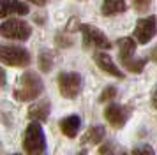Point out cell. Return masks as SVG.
<instances>
[{"mask_svg": "<svg viewBox=\"0 0 157 155\" xmlns=\"http://www.w3.org/2000/svg\"><path fill=\"white\" fill-rule=\"evenodd\" d=\"M44 90L43 79L37 72H32V70H27L23 72L20 81H18V86L14 90V97L21 102H27V100H34L37 99Z\"/></svg>", "mask_w": 157, "mask_h": 155, "instance_id": "cell-1", "label": "cell"}, {"mask_svg": "<svg viewBox=\"0 0 157 155\" xmlns=\"http://www.w3.org/2000/svg\"><path fill=\"white\" fill-rule=\"evenodd\" d=\"M23 148L27 155H43L46 150V136L39 122L29 123L23 138Z\"/></svg>", "mask_w": 157, "mask_h": 155, "instance_id": "cell-2", "label": "cell"}, {"mask_svg": "<svg viewBox=\"0 0 157 155\" xmlns=\"http://www.w3.org/2000/svg\"><path fill=\"white\" fill-rule=\"evenodd\" d=\"M0 62L11 67H25L30 63V53L21 46L0 44Z\"/></svg>", "mask_w": 157, "mask_h": 155, "instance_id": "cell-3", "label": "cell"}, {"mask_svg": "<svg viewBox=\"0 0 157 155\" xmlns=\"http://www.w3.org/2000/svg\"><path fill=\"white\" fill-rule=\"evenodd\" d=\"M0 35L6 39H13V41H27L32 35V28L27 21L11 18L0 25Z\"/></svg>", "mask_w": 157, "mask_h": 155, "instance_id": "cell-4", "label": "cell"}, {"mask_svg": "<svg viewBox=\"0 0 157 155\" xmlns=\"http://www.w3.org/2000/svg\"><path fill=\"white\" fill-rule=\"evenodd\" d=\"M83 79L78 72H60L58 74V90L65 99H74L79 95Z\"/></svg>", "mask_w": 157, "mask_h": 155, "instance_id": "cell-5", "label": "cell"}, {"mask_svg": "<svg viewBox=\"0 0 157 155\" xmlns=\"http://www.w3.org/2000/svg\"><path fill=\"white\" fill-rule=\"evenodd\" d=\"M81 34H83V42H85V48H94L97 49H109L111 48V42L106 35L101 32L99 28L92 27V25H81L79 27Z\"/></svg>", "mask_w": 157, "mask_h": 155, "instance_id": "cell-6", "label": "cell"}, {"mask_svg": "<svg viewBox=\"0 0 157 155\" xmlns=\"http://www.w3.org/2000/svg\"><path fill=\"white\" fill-rule=\"evenodd\" d=\"M157 34V18L155 16H145L140 18L134 28V39L140 44H147L150 42Z\"/></svg>", "mask_w": 157, "mask_h": 155, "instance_id": "cell-7", "label": "cell"}, {"mask_svg": "<svg viewBox=\"0 0 157 155\" xmlns=\"http://www.w3.org/2000/svg\"><path fill=\"white\" fill-rule=\"evenodd\" d=\"M129 115H131V109L120 104H109L104 109V116L115 129H122L125 125L129 120Z\"/></svg>", "mask_w": 157, "mask_h": 155, "instance_id": "cell-8", "label": "cell"}, {"mask_svg": "<svg viewBox=\"0 0 157 155\" xmlns=\"http://www.w3.org/2000/svg\"><path fill=\"white\" fill-rule=\"evenodd\" d=\"M94 60L97 63V67L101 70H104L108 74H111V76L118 78V79H124V72H122L118 67H117V63L113 62V58L108 55V53H102V51H97L95 55H94Z\"/></svg>", "mask_w": 157, "mask_h": 155, "instance_id": "cell-9", "label": "cell"}, {"mask_svg": "<svg viewBox=\"0 0 157 155\" xmlns=\"http://www.w3.org/2000/svg\"><path fill=\"white\" fill-rule=\"evenodd\" d=\"M23 16L29 14V6L21 0H0V18H7V16Z\"/></svg>", "mask_w": 157, "mask_h": 155, "instance_id": "cell-10", "label": "cell"}, {"mask_svg": "<svg viewBox=\"0 0 157 155\" xmlns=\"http://www.w3.org/2000/svg\"><path fill=\"white\" fill-rule=\"evenodd\" d=\"M79 127H81V118L78 115H69V116L62 118V122H60V130L67 138H76L79 132Z\"/></svg>", "mask_w": 157, "mask_h": 155, "instance_id": "cell-11", "label": "cell"}, {"mask_svg": "<svg viewBox=\"0 0 157 155\" xmlns=\"http://www.w3.org/2000/svg\"><path fill=\"white\" fill-rule=\"evenodd\" d=\"M50 116V100H41L29 108V118L34 122H46Z\"/></svg>", "mask_w": 157, "mask_h": 155, "instance_id": "cell-12", "label": "cell"}, {"mask_svg": "<svg viewBox=\"0 0 157 155\" xmlns=\"http://www.w3.org/2000/svg\"><path fill=\"white\" fill-rule=\"evenodd\" d=\"M136 39L132 37H122L117 41V46H118V55H120V62L127 60L131 56H134L136 53Z\"/></svg>", "mask_w": 157, "mask_h": 155, "instance_id": "cell-13", "label": "cell"}, {"mask_svg": "<svg viewBox=\"0 0 157 155\" xmlns=\"http://www.w3.org/2000/svg\"><path fill=\"white\" fill-rule=\"evenodd\" d=\"M104 136H106V129H104V127L102 125H92L86 130L85 136H83L81 143H83V145H86V143H90V145H99L101 141L104 139Z\"/></svg>", "mask_w": 157, "mask_h": 155, "instance_id": "cell-14", "label": "cell"}, {"mask_svg": "<svg viewBox=\"0 0 157 155\" xmlns=\"http://www.w3.org/2000/svg\"><path fill=\"white\" fill-rule=\"evenodd\" d=\"M127 9V4L125 0H104L102 2V7L101 11L104 16H113V14H120Z\"/></svg>", "mask_w": 157, "mask_h": 155, "instance_id": "cell-15", "label": "cell"}, {"mask_svg": "<svg viewBox=\"0 0 157 155\" xmlns=\"http://www.w3.org/2000/svg\"><path fill=\"white\" fill-rule=\"evenodd\" d=\"M122 65H124L127 70L138 74V72H141V70L145 69V65H147V58H134V56H131V58H127V60H124Z\"/></svg>", "mask_w": 157, "mask_h": 155, "instance_id": "cell-16", "label": "cell"}, {"mask_svg": "<svg viewBox=\"0 0 157 155\" xmlns=\"http://www.w3.org/2000/svg\"><path fill=\"white\" fill-rule=\"evenodd\" d=\"M39 67L43 72H50L53 67V55L51 51H41L39 53Z\"/></svg>", "mask_w": 157, "mask_h": 155, "instance_id": "cell-17", "label": "cell"}, {"mask_svg": "<svg viewBox=\"0 0 157 155\" xmlns=\"http://www.w3.org/2000/svg\"><path fill=\"white\" fill-rule=\"evenodd\" d=\"M117 97V88L115 86H106L104 90H102V93L99 95V100L101 102H108V100H111V99Z\"/></svg>", "mask_w": 157, "mask_h": 155, "instance_id": "cell-18", "label": "cell"}, {"mask_svg": "<svg viewBox=\"0 0 157 155\" xmlns=\"http://www.w3.org/2000/svg\"><path fill=\"white\" fill-rule=\"evenodd\" d=\"M132 155H155V152L150 145H141V146H136L132 150Z\"/></svg>", "mask_w": 157, "mask_h": 155, "instance_id": "cell-19", "label": "cell"}, {"mask_svg": "<svg viewBox=\"0 0 157 155\" xmlns=\"http://www.w3.org/2000/svg\"><path fill=\"white\" fill-rule=\"evenodd\" d=\"M150 2H152V0H132V4H134L136 11H140V13H145V11H148Z\"/></svg>", "mask_w": 157, "mask_h": 155, "instance_id": "cell-20", "label": "cell"}, {"mask_svg": "<svg viewBox=\"0 0 157 155\" xmlns=\"http://www.w3.org/2000/svg\"><path fill=\"white\" fill-rule=\"evenodd\" d=\"M113 145L111 143H106V145H102V146L99 148V153L101 155H113Z\"/></svg>", "mask_w": 157, "mask_h": 155, "instance_id": "cell-21", "label": "cell"}, {"mask_svg": "<svg viewBox=\"0 0 157 155\" xmlns=\"http://www.w3.org/2000/svg\"><path fill=\"white\" fill-rule=\"evenodd\" d=\"M6 81H7V76H6V70H4L2 67H0V88H2L4 85H6Z\"/></svg>", "mask_w": 157, "mask_h": 155, "instance_id": "cell-22", "label": "cell"}, {"mask_svg": "<svg viewBox=\"0 0 157 155\" xmlns=\"http://www.w3.org/2000/svg\"><path fill=\"white\" fill-rule=\"evenodd\" d=\"M150 58H152V60H154V62L157 63V46L154 49H152V53H150Z\"/></svg>", "mask_w": 157, "mask_h": 155, "instance_id": "cell-23", "label": "cell"}, {"mask_svg": "<svg viewBox=\"0 0 157 155\" xmlns=\"http://www.w3.org/2000/svg\"><path fill=\"white\" fill-rule=\"evenodd\" d=\"M32 4H36V6H44L46 4V0H30Z\"/></svg>", "mask_w": 157, "mask_h": 155, "instance_id": "cell-24", "label": "cell"}, {"mask_svg": "<svg viewBox=\"0 0 157 155\" xmlns=\"http://www.w3.org/2000/svg\"><path fill=\"white\" fill-rule=\"evenodd\" d=\"M152 104H154V108L157 109V92L154 93V95H152Z\"/></svg>", "mask_w": 157, "mask_h": 155, "instance_id": "cell-25", "label": "cell"}, {"mask_svg": "<svg viewBox=\"0 0 157 155\" xmlns=\"http://www.w3.org/2000/svg\"><path fill=\"white\" fill-rule=\"evenodd\" d=\"M122 155H127V153H122Z\"/></svg>", "mask_w": 157, "mask_h": 155, "instance_id": "cell-26", "label": "cell"}, {"mask_svg": "<svg viewBox=\"0 0 157 155\" xmlns=\"http://www.w3.org/2000/svg\"><path fill=\"white\" fill-rule=\"evenodd\" d=\"M14 155H20V153H14Z\"/></svg>", "mask_w": 157, "mask_h": 155, "instance_id": "cell-27", "label": "cell"}]
</instances>
